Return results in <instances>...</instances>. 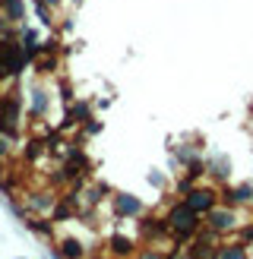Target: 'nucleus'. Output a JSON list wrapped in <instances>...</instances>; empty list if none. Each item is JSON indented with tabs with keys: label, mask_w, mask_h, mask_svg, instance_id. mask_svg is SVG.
Segmentation results:
<instances>
[{
	"label": "nucleus",
	"mask_w": 253,
	"mask_h": 259,
	"mask_svg": "<svg viewBox=\"0 0 253 259\" xmlns=\"http://www.w3.org/2000/svg\"><path fill=\"white\" fill-rule=\"evenodd\" d=\"M32 7H35V16H38V22L41 25H48V29H54V7H48L45 0H32Z\"/></svg>",
	"instance_id": "obj_13"
},
{
	"label": "nucleus",
	"mask_w": 253,
	"mask_h": 259,
	"mask_svg": "<svg viewBox=\"0 0 253 259\" xmlns=\"http://www.w3.org/2000/svg\"><path fill=\"white\" fill-rule=\"evenodd\" d=\"M215 259H250L247 240H222L215 250Z\"/></svg>",
	"instance_id": "obj_10"
},
{
	"label": "nucleus",
	"mask_w": 253,
	"mask_h": 259,
	"mask_svg": "<svg viewBox=\"0 0 253 259\" xmlns=\"http://www.w3.org/2000/svg\"><path fill=\"white\" fill-rule=\"evenodd\" d=\"M111 205H114V215L117 218H143V212H146L143 199L133 196V193H114Z\"/></svg>",
	"instance_id": "obj_6"
},
{
	"label": "nucleus",
	"mask_w": 253,
	"mask_h": 259,
	"mask_svg": "<svg viewBox=\"0 0 253 259\" xmlns=\"http://www.w3.org/2000/svg\"><path fill=\"white\" fill-rule=\"evenodd\" d=\"M51 253H54V259H86L89 256V247H86L79 237L63 234V237H57L54 243H51Z\"/></svg>",
	"instance_id": "obj_5"
},
{
	"label": "nucleus",
	"mask_w": 253,
	"mask_h": 259,
	"mask_svg": "<svg viewBox=\"0 0 253 259\" xmlns=\"http://www.w3.org/2000/svg\"><path fill=\"white\" fill-rule=\"evenodd\" d=\"M10 155H13V136L10 133H0V158H10Z\"/></svg>",
	"instance_id": "obj_16"
},
{
	"label": "nucleus",
	"mask_w": 253,
	"mask_h": 259,
	"mask_svg": "<svg viewBox=\"0 0 253 259\" xmlns=\"http://www.w3.org/2000/svg\"><path fill=\"white\" fill-rule=\"evenodd\" d=\"M202 225H206L209 231H215L219 237H228V234H234V231H240V212H237V205H228V202H219L215 209H209L206 215H202Z\"/></svg>",
	"instance_id": "obj_2"
},
{
	"label": "nucleus",
	"mask_w": 253,
	"mask_h": 259,
	"mask_svg": "<svg viewBox=\"0 0 253 259\" xmlns=\"http://www.w3.org/2000/svg\"><path fill=\"white\" fill-rule=\"evenodd\" d=\"M70 117H73V123H86V120H92V114H89V105H86V101L73 105V108H70Z\"/></svg>",
	"instance_id": "obj_15"
},
{
	"label": "nucleus",
	"mask_w": 253,
	"mask_h": 259,
	"mask_svg": "<svg viewBox=\"0 0 253 259\" xmlns=\"http://www.w3.org/2000/svg\"><path fill=\"white\" fill-rule=\"evenodd\" d=\"M45 4H48V7H54V10H60V7H63V0H45Z\"/></svg>",
	"instance_id": "obj_19"
},
{
	"label": "nucleus",
	"mask_w": 253,
	"mask_h": 259,
	"mask_svg": "<svg viewBox=\"0 0 253 259\" xmlns=\"http://www.w3.org/2000/svg\"><path fill=\"white\" fill-rule=\"evenodd\" d=\"M0 4H4V0H0Z\"/></svg>",
	"instance_id": "obj_20"
},
{
	"label": "nucleus",
	"mask_w": 253,
	"mask_h": 259,
	"mask_svg": "<svg viewBox=\"0 0 253 259\" xmlns=\"http://www.w3.org/2000/svg\"><path fill=\"white\" fill-rule=\"evenodd\" d=\"M164 222H168V231L174 243H190L199 231H202V215H196L184 199H177L168 205V212H164Z\"/></svg>",
	"instance_id": "obj_1"
},
{
	"label": "nucleus",
	"mask_w": 253,
	"mask_h": 259,
	"mask_svg": "<svg viewBox=\"0 0 253 259\" xmlns=\"http://www.w3.org/2000/svg\"><path fill=\"white\" fill-rule=\"evenodd\" d=\"M136 250H139L136 240L126 237V234H120V231H114V234L108 237V253H111L114 259H133Z\"/></svg>",
	"instance_id": "obj_8"
},
{
	"label": "nucleus",
	"mask_w": 253,
	"mask_h": 259,
	"mask_svg": "<svg viewBox=\"0 0 253 259\" xmlns=\"http://www.w3.org/2000/svg\"><path fill=\"white\" fill-rule=\"evenodd\" d=\"M7 174H10V167H7V161H4V158H0V184L7 180Z\"/></svg>",
	"instance_id": "obj_18"
},
{
	"label": "nucleus",
	"mask_w": 253,
	"mask_h": 259,
	"mask_svg": "<svg viewBox=\"0 0 253 259\" xmlns=\"http://www.w3.org/2000/svg\"><path fill=\"white\" fill-rule=\"evenodd\" d=\"M48 108H51L48 89L45 85H32V92H29V114H32V120H45Z\"/></svg>",
	"instance_id": "obj_9"
},
{
	"label": "nucleus",
	"mask_w": 253,
	"mask_h": 259,
	"mask_svg": "<svg viewBox=\"0 0 253 259\" xmlns=\"http://www.w3.org/2000/svg\"><path fill=\"white\" fill-rule=\"evenodd\" d=\"M146 180H149L152 187H158V190H164V174H161V171H149V174H146Z\"/></svg>",
	"instance_id": "obj_17"
},
{
	"label": "nucleus",
	"mask_w": 253,
	"mask_h": 259,
	"mask_svg": "<svg viewBox=\"0 0 253 259\" xmlns=\"http://www.w3.org/2000/svg\"><path fill=\"white\" fill-rule=\"evenodd\" d=\"M16 196L22 199V209L32 215H41V218H51V212H54V205L60 202L57 190L54 187H35V190H25V193H16Z\"/></svg>",
	"instance_id": "obj_3"
},
{
	"label": "nucleus",
	"mask_w": 253,
	"mask_h": 259,
	"mask_svg": "<svg viewBox=\"0 0 253 259\" xmlns=\"http://www.w3.org/2000/svg\"><path fill=\"white\" fill-rule=\"evenodd\" d=\"M181 199H184L196 215H206L209 209H215V205H219L222 196H219V190H215V187H202V184H196V187L190 190L187 196H181Z\"/></svg>",
	"instance_id": "obj_4"
},
{
	"label": "nucleus",
	"mask_w": 253,
	"mask_h": 259,
	"mask_svg": "<svg viewBox=\"0 0 253 259\" xmlns=\"http://www.w3.org/2000/svg\"><path fill=\"white\" fill-rule=\"evenodd\" d=\"M219 196H222V202H228V205H253V180H240V184H231V187H225V190H219Z\"/></svg>",
	"instance_id": "obj_7"
},
{
	"label": "nucleus",
	"mask_w": 253,
	"mask_h": 259,
	"mask_svg": "<svg viewBox=\"0 0 253 259\" xmlns=\"http://www.w3.org/2000/svg\"><path fill=\"white\" fill-rule=\"evenodd\" d=\"M206 174L225 180L228 174H231V161H228L225 155H209V158H206Z\"/></svg>",
	"instance_id": "obj_12"
},
{
	"label": "nucleus",
	"mask_w": 253,
	"mask_h": 259,
	"mask_svg": "<svg viewBox=\"0 0 253 259\" xmlns=\"http://www.w3.org/2000/svg\"><path fill=\"white\" fill-rule=\"evenodd\" d=\"M250 209H253V205H250Z\"/></svg>",
	"instance_id": "obj_21"
},
{
	"label": "nucleus",
	"mask_w": 253,
	"mask_h": 259,
	"mask_svg": "<svg viewBox=\"0 0 253 259\" xmlns=\"http://www.w3.org/2000/svg\"><path fill=\"white\" fill-rule=\"evenodd\" d=\"M0 16L10 25H25V0H4L0 4Z\"/></svg>",
	"instance_id": "obj_11"
},
{
	"label": "nucleus",
	"mask_w": 253,
	"mask_h": 259,
	"mask_svg": "<svg viewBox=\"0 0 253 259\" xmlns=\"http://www.w3.org/2000/svg\"><path fill=\"white\" fill-rule=\"evenodd\" d=\"M133 259H171V253L164 247H155V243H146V247H139L133 253Z\"/></svg>",
	"instance_id": "obj_14"
}]
</instances>
